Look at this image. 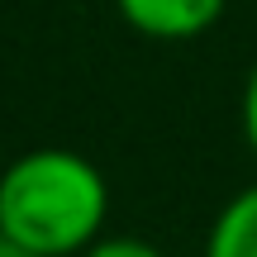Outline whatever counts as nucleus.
<instances>
[{
    "mask_svg": "<svg viewBox=\"0 0 257 257\" xmlns=\"http://www.w3.org/2000/svg\"><path fill=\"white\" fill-rule=\"evenodd\" d=\"M105 219L110 181L76 148H29L0 172V233L38 257H81Z\"/></svg>",
    "mask_w": 257,
    "mask_h": 257,
    "instance_id": "1",
    "label": "nucleus"
},
{
    "mask_svg": "<svg viewBox=\"0 0 257 257\" xmlns=\"http://www.w3.org/2000/svg\"><path fill=\"white\" fill-rule=\"evenodd\" d=\"M119 19L153 43H191L224 19L229 0H114Z\"/></svg>",
    "mask_w": 257,
    "mask_h": 257,
    "instance_id": "2",
    "label": "nucleus"
},
{
    "mask_svg": "<svg viewBox=\"0 0 257 257\" xmlns=\"http://www.w3.org/2000/svg\"><path fill=\"white\" fill-rule=\"evenodd\" d=\"M200 257H257V186H243L219 205Z\"/></svg>",
    "mask_w": 257,
    "mask_h": 257,
    "instance_id": "3",
    "label": "nucleus"
},
{
    "mask_svg": "<svg viewBox=\"0 0 257 257\" xmlns=\"http://www.w3.org/2000/svg\"><path fill=\"white\" fill-rule=\"evenodd\" d=\"M81 257H167V252L157 248V243L138 238V233H105V238H95Z\"/></svg>",
    "mask_w": 257,
    "mask_h": 257,
    "instance_id": "4",
    "label": "nucleus"
},
{
    "mask_svg": "<svg viewBox=\"0 0 257 257\" xmlns=\"http://www.w3.org/2000/svg\"><path fill=\"white\" fill-rule=\"evenodd\" d=\"M238 124H243L248 153L257 157V62L248 67V81H243V95H238Z\"/></svg>",
    "mask_w": 257,
    "mask_h": 257,
    "instance_id": "5",
    "label": "nucleus"
},
{
    "mask_svg": "<svg viewBox=\"0 0 257 257\" xmlns=\"http://www.w3.org/2000/svg\"><path fill=\"white\" fill-rule=\"evenodd\" d=\"M0 257H38L34 248H24V243H15V238H5L0 233Z\"/></svg>",
    "mask_w": 257,
    "mask_h": 257,
    "instance_id": "6",
    "label": "nucleus"
}]
</instances>
